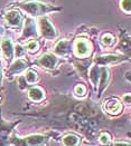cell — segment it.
I'll list each match as a JSON object with an SVG mask.
<instances>
[{"mask_svg":"<svg viewBox=\"0 0 131 146\" xmlns=\"http://www.w3.org/2000/svg\"><path fill=\"white\" fill-rule=\"evenodd\" d=\"M18 6L24 11L29 13L30 16H35V17L43 16V15L48 13L50 11H58V10L62 9L60 7H54V6H50V5H47V3H42V2H37V1L21 2Z\"/></svg>","mask_w":131,"mask_h":146,"instance_id":"obj_1","label":"cell"},{"mask_svg":"<svg viewBox=\"0 0 131 146\" xmlns=\"http://www.w3.org/2000/svg\"><path fill=\"white\" fill-rule=\"evenodd\" d=\"M47 139V136L35 134L27 136L24 139H18V138L16 139V137H13L12 143L16 146H43L46 144Z\"/></svg>","mask_w":131,"mask_h":146,"instance_id":"obj_2","label":"cell"},{"mask_svg":"<svg viewBox=\"0 0 131 146\" xmlns=\"http://www.w3.org/2000/svg\"><path fill=\"white\" fill-rule=\"evenodd\" d=\"M38 28H39V31H40L42 36L48 39V40H53L57 36L54 26L52 25V23L46 17H40L38 19Z\"/></svg>","mask_w":131,"mask_h":146,"instance_id":"obj_3","label":"cell"},{"mask_svg":"<svg viewBox=\"0 0 131 146\" xmlns=\"http://www.w3.org/2000/svg\"><path fill=\"white\" fill-rule=\"evenodd\" d=\"M74 51H75V55L77 57H86L89 56L91 49H90V44L84 40V39H77L74 44Z\"/></svg>","mask_w":131,"mask_h":146,"instance_id":"obj_4","label":"cell"},{"mask_svg":"<svg viewBox=\"0 0 131 146\" xmlns=\"http://www.w3.org/2000/svg\"><path fill=\"white\" fill-rule=\"evenodd\" d=\"M58 62V58L53 55V54H44L40 56V58L38 59V64L44 67V68H47V69H53L56 67Z\"/></svg>","mask_w":131,"mask_h":146,"instance_id":"obj_5","label":"cell"},{"mask_svg":"<svg viewBox=\"0 0 131 146\" xmlns=\"http://www.w3.org/2000/svg\"><path fill=\"white\" fill-rule=\"evenodd\" d=\"M104 110L109 114H119L122 110V105L117 98H109L104 103Z\"/></svg>","mask_w":131,"mask_h":146,"instance_id":"obj_6","label":"cell"},{"mask_svg":"<svg viewBox=\"0 0 131 146\" xmlns=\"http://www.w3.org/2000/svg\"><path fill=\"white\" fill-rule=\"evenodd\" d=\"M0 49L2 50V54L6 58V60L11 61L12 57H13V46H12L11 40L8 39V38L3 39L0 44Z\"/></svg>","mask_w":131,"mask_h":146,"instance_id":"obj_7","label":"cell"},{"mask_svg":"<svg viewBox=\"0 0 131 146\" xmlns=\"http://www.w3.org/2000/svg\"><path fill=\"white\" fill-rule=\"evenodd\" d=\"M5 18H6L7 24L12 26V27H19V26H21V23H23V17H21V15L18 11H16V10H10V11H8L6 13Z\"/></svg>","mask_w":131,"mask_h":146,"instance_id":"obj_8","label":"cell"},{"mask_svg":"<svg viewBox=\"0 0 131 146\" xmlns=\"http://www.w3.org/2000/svg\"><path fill=\"white\" fill-rule=\"evenodd\" d=\"M55 54L60 55V56H65L69 52H71V42L69 40H60L54 48Z\"/></svg>","mask_w":131,"mask_h":146,"instance_id":"obj_9","label":"cell"},{"mask_svg":"<svg viewBox=\"0 0 131 146\" xmlns=\"http://www.w3.org/2000/svg\"><path fill=\"white\" fill-rule=\"evenodd\" d=\"M123 58L119 57V56H116V55H107V56H100V57H96L95 62L96 64H100V65H107V64H114V62H119L122 61Z\"/></svg>","mask_w":131,"mask_h":146,"instance_id":"obj_10","label":"cell"},{"mask_svg":"<svg viewBox=\"0 0 131 146\" xmlns=\"http://www.w3.org/2000/svg\"><path fill=\"white\" fill-rule=\"evenodd\" d=\"M37 36V31H36V25L34 20L32 19H27L24 28V38H29V37H36Z\"/></svg>","mask_w":131,"mask_h":146,"instance_id":"obj_11","label":"cell"},{"mask_svg":"<svg viewBox=\"0 0 131 146\" xmlns=\"http://www.w3.org/2000/svg\"><path fill=\"white\" fill-rule=\"evenodd\" d=\"M100 87H99V96H101L102 92L107 87V82H109V69L107 67H102L100 69Z\"/></svg>","mask_w":131,"mask_h":146,"instance_id":"obj_12","label":"cell"},{"mask_svg":"<svg viewBox=\"0 0 131 146\" xmlns=\"http://www.w3.org/2000/svg\"><path fill=\"white\" fill-rule=\"evenodd\" d=\"M26 68H27V64H26V61H24L23 59L19 58V59H17V60L12 64L11 67H10L9 70H8V73H9V75L19 74V73H21L23 70H25Z\"/></svg>","mask_w":131,"mask_h":146,"instance_id":"obj_13","label":"cell"},{"mask_svg":"<svg viewBox=\"0 0 131 146\" xmlns=\"http://www.w3.org/2000/svg\"><path fill=\"white\" fill-rule=\"evenodd\" d=\"M10 129H8V125L0 121V146H8V136Z\"/></svg>","mask_w":131,"mask_h":146,"instance_id":"obj_14","label":"cell"},{"mask_svg":"<svg viewBox=\"0 0 131 146\" xmlns=\"http://www.w3.org/2000/svg\"><path fill=\"white\" fill-rule=\"evenodd\" d=\"M62 142L64 146H79L81 143V138L75 134H67L63 137Z\"/></svg>","mask_w":131,"mask_h":146,"instance_id":"obj_15","label":"cell"},{"mask_svg":"<svg viewBox=\"0 0 131 146\" xmlns=\"http://www.w3.org/2000/svg\"><path fill=\"white\" fill-rule=\"evenodd\" d=\"M28 96L34 102H40L44 98V92L39 87H33L28 92Z\"/></svg>","mask_w":131,"mask_h":146,"instance_id":"obj_16","label":"cell"},{"mask_svg":"<svg viewBox=\"0 0 131 146\" xmlns=\"http://www.w3.org/2000/svg\"><path fill=\"white\" fill-rule=\"evenodd\" d=\"M99 77H100V68L96 67V66L92 67L91 70H90V79H91V82H92L93 85H96V84H97Z\"/></svg>","mask_w":131,"mask_h":146,"instance_id":"obj_17","label":"cell"},{"mask_svg":"<svg viewBox=\"0 0 131 146\" xmlns=\"http://www.w3.org/2000/svg\"><path fill=\"white\" fill-rule=\"evenodd\" d=\"M25 79L28 84H34L36 80H37V74L33 70H28L26 73V76H25Z\"/></svg>","mask_w":131,"mask_h":146,"instance_id":"obj_18","label":"cell"},{"mask_svg":"<svg viewBox=\"0 0 131 146\" xmlns=\"http://www.w3.org/2000/svg\"><path fill=\"white\" fill-rule=\"evenodd\" d=\"M121 9L127 13H130L131 11V0H121Z\"/></svg>","mask_w":131,"mask_h":146,"instance_id":"obj_19","label":"cell"},{"mask_svg":"<svg viewBox=\"0 0 131 146\" xmlns=\"http://www.w3.org/2000/svg\"><path fill=\"white\" fill-rule=\"evenodd\" d=\"M13 51H15V55H16L18 58H21L25 54H26V50H25L24 47L20 46V45H16L15 48H13Z\"/></svg>","mask_w":131,"mask_h":146,"instance_id":"obj_20","label":"cell"},{"mask_svg":"<svg viewBox=\"0 0 131 146\" xmlns=\"http://www.w3.org/2000/svg\"><path fill=\"white\" fill-rule=\"evenodd\" d=\"M113 41H114V37L112 36V35H110V34H107V35H104V36L102 37V42H103L105 46L112 45Z\"/></svg>","mask_w":131,"mask_h":146,"instance_id":"obj_21","label":"cell"},{"mask_svg":"<svg viewBox=\"0 0 131 146\" xmlns=\"http://www.w3.org/2000/svg\"><path fill=\"white\" fill-rule=\"evenodd\" d=\"M85 92H86V89H85V87L83 85H76L75 88H74V93L77 96H81V97L85 95Z\"/></svg>","mask_w":131,"mask_h":146,"instance_id":"obj_22","label":"cell"},{"mask_svg":"<svg viewBox=\"0 0 131 146\" xmlns=\"http://www.w3.org/2000/svg\"><path fill=\"white\" fill-rule=\"evenodd\" d=\"M38 42L36 40H32V41H28L27 42V49L29 51H37L38 50Z\"/></svg>","mask_w":131,"mask_h":146,"instance_id":"obj_23","label":"cell"},{"mask_svg":"<svg viewBox=\"0 0 131 146\" xmlns=\"http://www.w3.org/2000/svg\"><path fill=\"white\" fill-rule=\"evenodd\" d=\"M99 142L102 145H107V144H109V142H110V136L107 134H102L100 136V138H99Z\"/></svg>","mask_w":131,"mask_h":146,"instance_id":"obj_24","label":"cell"},{"mask_svg":"<svg viewBox=\"0 0 131 146\" xmlns=\"http://www.w3.org/2000/svg\"><path fill=\"white\" fill-rule=\"evenodd\" d=\"M123 100H124V103H127V104H130V94H127V95H124L123 96Z\"/></svg>","mask_w":131,"mask_h":146,"instance_id":"obj_25","label":"cell"},{"mask_svg":"<svg viewBox=\"0 0 131 146\" xmlns=\"http://www.w3.org/2000/svg\"><path fill=\"white\" fill-rule=\"evenodd\" d=\"M111 146H130V144L129 143H116Z\"/></svg>","mask_w":131,"mask_h":146,"instance_id":"obj_26","label":"cell"},{"mask_svg":"<svg viewBox=\"0 0 131 146\" xmlns=\"http://www.w3.org/2000/svg\"><path fill=\"white\" fill-rule=\"evenodd\" d=\"M1 80H2V68H1V62H0V85H1Z\"/></svg>","mask_w":131,"mask_h":146,"instance_id":"obj_27","label":"cell"}]
</instances>
